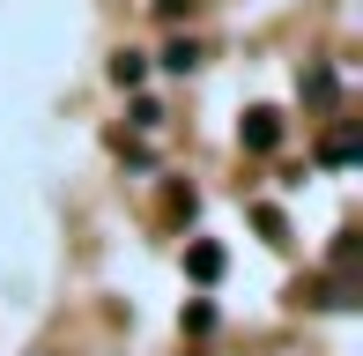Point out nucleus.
I'll return each instance as SVG.
<instances>
[{"label": "nucleus", "instance_id": "obj_1", "mask_svg": "<svg viewBox=\"0 0 363 356\" xmlns=\"http://www.w3.org/2000/svg\"><path fill=\"white\" fill-rule=\"evenodd\" d=\"M282 134H289V126H282V111H274V104H252V111H245V119H238V141H245V149H252V156L282 149Z\"/></svg>", "mask_w": 363, "mask_h": 356}, {"label": "nucleus", "instance_id": "obj_2", "mask_svg": "<svg viewBox=\"0 0 363 356\" xmlns=\"http://www.w3.org/2000/svg\"><path fill=\"white\" fill-rule=\"evenodd\" d=\"M186 274L193 282H216L223 274V245H186Z\"/></svg>", "mask_w": 363, "mask_h": 356}, {"label": "nucleus", "instance_id": "obj_3", "mask_svg": "<svg viewBox=\"0 0 363 356\" xmlns=\"http://www.w3.org/2000/svg\"><path fill=\"white\" fill-rule=\"evenodd\" d=\"M141 74H148V60H141V52H111V82H119V89H134Z\"/></svg>", "mask_w": 363, "mask_h": 356}, {"label": "nucleus", "instance_id": "obj_4", "mask_svg": "<svg viewBox=\"0 0 363 356\" xmlns=\"http://www.w3.org/2000/svg\"><path fill=\"white\" fill-rule=\"evenodd\" d=\"M163 67H171V74H193V67H201V45H193V38H178L171 52H163Z\"/></svg>", "mask_w": 363, "mask_h": 356}, {"label": "nucleus", "instance_id": "obj_5", "mask_svg": "<svg viewBox=\"0 0 363 356\" xmlns=\"http://www.w3.org/2000/svg\"><path fill=\"white\" fill-rule=\"evenodd\" d=\"M334 89H341L334 67H311V74H304V96H311V104H334Z\"/></svg>", "mask_w": 363, "mask_h": 356}, {"label": "nucleus", "instance_id": "obj_6", "mask_svg": "<svg viewBox=\"0 0 363 356\" xmlns=\"http://www.w3.org/2000/svg\"><path fill=\"white\" fill-rule=\"evenodd\" d=\"M186 8H193V0H156V15H163V23H178Z\"/></svg>", "mask_w": 363, "mask_h": 356}]
</instances>
